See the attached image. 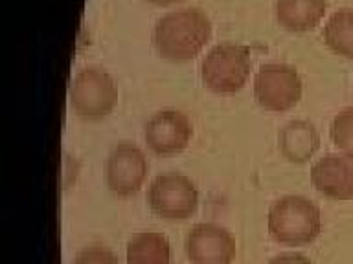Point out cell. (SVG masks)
Returning <instances> with one entry per match:
<instances>
[{
    "instance_id": "obj_1",
    "label": "cell",
    "mask_w": 353,
    "mask_h": 264,
    "mask_svg": "<svg viewBox=\"0 0 353 264\" xmlns=\"http://www.w3.org/2000/svg\"><path fill=\"white\" fill-rule=\"evenodd\" d=\"M212 21L201 8L170 11L153 28V44L162 57L175 63L193 59L212 38Z\"/></svg>"
},
{
    "instance_id": "obj_2",
    "label": "cell",
    "mask_w": 353,
    "mask_h": 264,
    "mask_svg": "<svg viewBox=\"0 0 353 264\" xmlns=\"http://www.w3.org/2000/svg\"><path fill=\"white\" fill-rule=\"evenodd\" d=\"M322 214L319 206L305 197L287 195L269 209V233L285 246H305L320 235Z\"/></svg>"
},
{
    "instance_id": "obj_3",
    "label": "cell",
    "mask_w": 353,
    "mask_h": 264,
    "mask_svg": "<svg viewBox=\"0 0 353 264\" xmlns=\"http://www.w3.org/2000/svg\"><path fill=\"white\" fill-rule=\"evenodd\" d=\"M252 70L250 48L245 44L221 43L201 60V79L215 94H236Z\"/></svg>"
},
{
    "instance_id": "obj_4",
    "label": "cell",
    "mask_w": 353,
    "mask_h": 264,
    "mask_svg": "<svg viewBox=\"0 0 353 264\" xmlns=\"http://www.w3.org/2000/svg\"><path fill=\"white\" fill-rule=\"evenodd\" d=\"M118 103V87L101 66H83L72 79L70 104L85 120L109 116Z\"/></svg>"
},
{
    "instance_id": "obj_5",
    "label": "cell",
    "mask_w": 353,
    "mask_h": 264,
    "mask_svg": "<svg viewBox=\"0 0 353 264\" xmlns=\"http://www.w3.org/2000/svg\"><path fill=\"white\" fill-rule=\"evenodd\" d=\"M148 200L157 217L182 222L197 211L199 191L188 176L171 170L154 178L149 187Z\"/></svg>"
},
{
    "instance_id": "obj_6",
    "label": "cell",
    "mask_w": 353,
    "mask_h": 264,
    "mask_svg": "<svg viewBox=\"0 0 353 264\" xmlns=\"http://www.w3.org/2000/svg\"><path fill=\"white\" fill-rule=\"evenodd\" d=\"M302 77L287 63H265L254 76V96L263 109L283 112L302 98Z\"/></svg>"
},
{
    "instance_id": "obj_7",
    "label": "cell",
    "mask_w": 353,
    "mask_h": 264,
    "mask_svg": "<svg viewBox=\"0 0 353 264\" xmlns=\"http://www.w3.org/2000/svg\"><path fill=\"white\" fill-rule=\"evenodd\" d=\"M148 170L149 165L142 148L134 143L121 142L110 151L105 175L112 195L129 198L142 189Z\"/></svg>"
},
{
    "instance_id": "obj_8",
    "label": "cell",
    "mask_w": 353,
    "mask_h": 264,
    "mask_svg": "<svg viewBox=\"0 0 353 264\" xmlns=\"http://www.w3.org/2000/svg\"><path fill=\"white\" fill-rule=\"evenodd\" d=\"M193 136L192 121L182 110L162 109L143 126L148 147L159 156H175L188 147Z\"/></svg>"
},
{
    "instance_id": "obj_9",
    "label": "cell",
    "mask_w": 353,
    "mask_h": 264,
    "mask_svg": "<svg viewBox=\"0 0 353 264\" xmlns=\"http://www.w3.org/2000/svg\"><path fill=\"white\" fill-rule=\"evenodd\" d=\"M186 255L192 264H232L236 239L214 222L193 226L186 236Z\"/></svg>"
},
{
    "instance_id": "obj_10",
    "label": "cell",
    "mask_w": 353,
    "mask_h": 264,
    "mask_svg": "<svg viewBox=\"0 0 353 264\" xmlns=\"http://www.w3.org/2000/svg\"><path fill=\"white\" fill-rule=\"evenodd\" d=\"M314 189L331 200L353 198V154H325L311 169Z\"/></svg>"
},
{
    "instance_id": "obj_11",
    "label": "cell",
    "mask_w": 353,
    "mask_h": 264,
    "mask_svg": "<svg viewBox=\"0 0 353 264\" xmlns=\"http://www.w3.org/2000/svg\"><path fill=\"white\" fill-rule=\"evenodd\" d=\"M278 145L289 162L303 164L307 162L320 145L316 126L307 120H292L281 126L278 134Z\"/></svg>"
},
{
    "instance_id": "obj_12",
    "label": "cell",
    "mask_w": 353,
    "mask_h": 264,
    "mask_svg": "<svg viewBox=\"0 0 353 264\" xmlns=\"http://www.w3.org/2000/svg\"><path fill=\"white\" fill-rule=\"evenodd\" d=\"M327 0H276V21L291 32L313 30L324 19Z\"/></svg>"
},
{
    "instance_id": "obj_13",
    "label": "cell",
    "mask_w": 353,
    "mask_h": 264,
    "mask_svg": "<svg viewBox=\"0 0 353 264\" xmlns=\"http://www.w3.org/2000/svg\"><path fill=\"white\" fill-rule=\"evenodd\" d=\"M127 264H171L170 241L157 231H143L127 242Z\"/></svg>"
},
{
    "instance_id": "obj_14",
    "label": "cell",
    "mask_w": 353,
    "mask_h": 264,
    "mask_svg": "<svg viewBox=\"0 0 353 264\" xmlns=\"http://www.w3.org/2000/svg\"><path fill=\"white\" fill-rule=\"evenodd\" d=\"M324 43L336 55L353 59V10L342 8L327 19L322 30Z\"/></svg>"
},
{
    "instance_id": "obj_15",
    "label": "cell",
    "mask_w": 353,
    "mask_h": 264,
    "mask_svg": "<svg viewBox=\"0 0 353 264\" xmlns=\"http://www.w3.org/2000/svg\"><path fill=\"white\" fill-rule=\"evenodd\" d=\"M331 140L346 154H353V107L341 110L330 126Z\"/></svg>"
},
{
    "instance_id": "obj_16",
    "label": "cell",
    "mask_w": 353,
    "mask_h": 264,
    "mask_svg": "<svg viewBox=\"0 0 353 264\" xmlns=\"http://www.w3.org/2000/svg\"><path fill=\"white\" fill-rule=\"evenodd\" d=\"M72 264H118V258L109 248L87 246L77 252Z\"/></svg>"
},
{
    "instance_id": "obj_17",
    "label": "cell",
    "mask_w": 353,
    "mask_h": 264,
    "mask_svg": "<svg viewBox=\"0 0 353 264\" xmlns=\"http://www.w3.org/2000/svg\"><path fill=\"white\" fill-rule=\"evenodd\" d=\"M269 264H313L305 255L300 253H281L278 257H274Z\"/></svg>"
},
{
    "instance_id": "obj_18",
    "label": "cell",
    "mask_w": 353,
    "mask_h": 264,
    "mask_svg": "<svg viewBox=\"0 0 353 264\" xmlns=\"http://www.w3.org/2000/svg\"><path fill=\"white\" fill-rule=\"evenodd\" d=\"M148 2H153L157 6H170L175 4V2H181V0H148Z\"/></svg>"
}]
</instances>
